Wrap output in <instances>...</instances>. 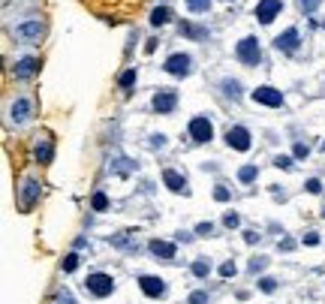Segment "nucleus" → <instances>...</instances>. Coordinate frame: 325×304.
<instances>
[{"label":"nucleus","instance_id":"nucleus-30","mask_svg":"<svg viewBox=\"0 0 325 304\" xmlns=\"http://www.w3.org/2000/svg\"><path fill=\"white\" fill-rule=\"evenodd\" d=\"M265 265H268V259H265V256H256V259H250V271L256 274V271H262V268H265Z\"/></svg>","mask_w":325,"mask_h":304},{"label":"nucleus","instance_id":"nucleus-7","mask_svg":"<svg viewBox=\"0 0 325 304\" xmlns=\"http://www.w3.org/2000/svg\"><path fill=\"white\" fill-rule=\"evenodd\" d=\"M283 9V0H259V6H256V18L262 24H271Z\"/></svg>","mask_w":325,"mask_h":304},{"label":"nucleus","instance_id":"nucleus-29","mask_svg":"<svg viewBox=\"0 0 325 304\" xmlns=\"http://www.w3.org/2000/svg\"><path fill=\"white\" fill-rule=\"evenodd\" d=\"M259 289H262V292H268V295H271V292H274V289H277V280H274V277H262V280H259Z\"/></svg>","mask_w":325,"mask_h":304},{"label":"nucleus","instance_id":"nucleus-24","mask_svg":"<svg viewBox=\"0 0 325 304\" xmlns=\"http://www.w3.org/2000/svg\"><path fill=\"white\" fill-rule=\"evenodd\" d=\"M208 271H211V265H208L205 259H196V262H193V274H196V277H208Z\"/></svg>","mask_w":325,"mask_h":304},{"label":"nucleus","instance_id":"nucleus-16","mask_svg":"<svg viewBox=\"0 0 325 304\" xmlns=\"http://www.w3.org/2000/svg\"><path fill=\"white\" fill-rule=\"evenodd\" d=\"M163 181H166V187L172 190V193H187V178H181L178 172L166 169V172H163Z\"/></svg>","mask_w":325,"mask_h":304},{"label":"nucleus","instance_id":"nucleus-8","mask_svg":"<svg viewBox=\"0 0 325 304\" xmlns=\"http://www.w3.org/2000/svg\"><path fill=\"white\" fill-rule=\"evenodd\" d=\"M139 286H141V292L148 295V298H163V295H166V280H163V277L144 274V277H139Z\"/></svg>","mask_w":325,"mask_h":304},{"label":"nucleus","instance_id":"nucleus-40","mask_svg":"<svg viewBox=\"0 0 325 304\" xmlns=\"http://www.w3.org/2000/svg\"><path fill=\"white\" fill-rule=\"evenodd\" d=\"M244 241H247V244H256L259 235H256V232H244Z\"/></svg>","mask_w":325,"mask_h":304},{"label":"nucleus","instance_id":"nucleus-27","mask_svg":"<svg viewBox=\"0 0 325 304\" xmlns=\"http://www.w3.org/2000/svg\"><path fill=\"white\" fill-rule=\"evenodd\" d=\"M121 88H133L136 85V69H127V72H121Z\"/></svg>","mask_w":325,"mask_h":304},{"label":"nucleus","instance_id":"nucleus-38","mask_svg":"<svg viewBox=\"0 0 325 304\" xmlns=\"http://www.w3.org/2000/svg\"><path fill=\"white\" fill-rule=\"evenodd\" d=\"M319 190H322V184H319L316 178H310V181H307V193H319Z\"/></svg>","mask_w":325,"mask_h":304},{"label":"nucleus","instance_id":"nucleus-37","mask_svg":"<svg viewBox=\"0 0 325 304\" xmlns=\"http://www.w3.org/2000/svg\"><path fill=\"white\" fill-rule=\"evenodd\" d=\"M307 154H310V148H307L304 142H298V145H295V157H298V160H304Z\"/></svg>","mask_w":325,"mask_h":304},{"label":"nucleus","instance_id":"nucleus-41","mask_svg":"<svg viewBox=\"0 0 325 304\" xmlns=\"http://www.w3.org/2000/svg\"><path fill=\"white\" fill-rule=\"evenodd\" d=\"M322 217H325V208H322Z\"/></svg>","mask_w":325,"mask_h":304},{"label":"nucleus","instance_id":"nucleus-23","mask_svg":"<svg viewBox=\"0 0 325 304\" xmlns=\"http://www.w3.org/2000/svg\"><path fill=\"white\" fill-rule=\"evenodd\" d=\"M60 268H63L66 274H69V271H76V268H79V256H76V253H69V256H63V262H60Z\"/></svg>","mask_w":325,"mask_h":304},{"label":"nucleus","instance_id":"nucleus-18","mask_svg":"<svg viewBox=\"0 0 325 304\" xmlns=\"http://www.w3.org/2000/svg\"><path fill=\"white\" fill-rule=\"evenodd\" d=\"M36 69H40V60H36V57H24V60L15 63V75H18V79H30Z\"/></svg>","mask_w":325,"mask_h":304},{"label":"nucleus","instance_id":"nucleus-6","mask_svg":"<svg viewBox=\"0 0 325 304\" xmlns=\"http://www.w3.org/2000/svg\"><path fill=\"white\" fill-rule=\"evenodd\" d=\"M253 100L262 102V105H271V108H280L283 105V94L277 88H268V85H262V88L253 91Z\"/></svg>","mask_w":325,"mask_h":304},{"label":"nucleus","instance_id":"nucleus-26","mask_svg":"<svg viewBox=\"0 0 325 304\" xmlns=\"http://www.w3.org/2000/svg\"><path fill=\"white\" fill-rule=\"evenodd\" d=\"M91 208H93V211H105V208H108V199H105V193H93V199H91Z\"/></svg>","mask_w":325,"mask_h":304},{"label":"nucleus","instance_id":"nucleus-25","mask_svg":"<svg viewBox=\"0 0 325 304\" xmlns=\"http://www.w3.org/2000/svg\"><path fill=\"white\" fill-rule=\"evenodd\" d=\"M223 91H226L232 100H238V97H241V85H238V82H232V79H226V82H223Z\"/></svg>","mask_w":325,"mask_h":304},{"label":"nucleus","instance_id":"nucleus-17","mask_svg":"<svg viewBox=\"0 0 325 304\" xmlns=\"http://www.w3.org/2000/svg\"><path fill=\"white\" fill-rule=\"evenodd\" d=\"M148 247H151V253H154L157 259H175V244H172V241H160V238H154Z\"/></svg>","mask_w":325,"mask_h":304},{"label":"nucleus","instance_id":"nucleus-32","mask_svg":"<svg viewBox=\"0 0 325 304\" xmlns=\"http://www.w3.org/2000/svg\"><path fill=\"white\" fill-rule=\"evenodd\" d=\"M235 271H238L235 262H223V265H220V274H223V277H235Z\"/></svg>","mask_w":325,"mask_h":304},{"label":"nucleus","instance_id":"nucleus-21","mask_svg":"<svg viewBox=\"0 0 325 304\" xmlns=\"http://www.w3.org/2000/svg\"><path fill=\"white\" fill-rule=\"evenodd\" d=\"M238 181H241V184H253V181H256V166H244V169L238 172Z\"/></svg>","mask_w":325,"mask_h":304},{"label":"nucleus","instance_id":"nucleus-20","mask_svg":"<svg viewBox=\"0 0 325 304\" xmlns=\"http://www.w3.org/2000/svg\"><path fill=\"white\" fill-rule=\"evenodd\" d=\"M181 33H184V36H193V40H205V36H208V30L205 27H196V24H181Z\"/></svg>","mask_w":325,"mask_h":304},{"label":"nucleus","instance_id":"nucleus-34","mask_svg":"<svg viewBox=\"0 0 325 304\" xmlns=\"http://www.w3.org/2000/svg\"><path fill=\"white\" fill-rule=\"evenodd\" d=\"M274 166L277 169H292V157H274Z\"/></svg>","mask_w":325,"mask_h":304},{"label":"nucleus","instance_id":"nucleus-13","mask_svg":"<svg viewBox=\"0 0 325 304\" xmlns=\"http://www.w3.org/2000/svg\"><path fill=\"white\" fill-rule=\"evenodd\" d=\"M166 72L169 75H187L190 72V57L187 54H172L166 60Z\"/></svg>","mask_w":325,"mask_h":304},{"label":"nucleus","instance_id":"nucleus-33","mask_svg":"<svg viewBox=\"0 0 325 304\" xmlns=\"http://www.w3.org/2000/svg\"><path fill=\"white\" fill-rule=\"evenodd\" d=\"M214 199H217V202H229V190H226V187H217V190H214Z\"/></svg>","mask_w":325,"mask_h":304},{"label":"nucleus","instance_id":"nucleus-22","mask_svg":"<svg viewBox=\"0 0 325 304\" xmlns=\"http://www.w3.org/2000/svg\"><path fill=\"white\" fill-rule=\"evenodd\" d=\"M187 9L190 12H208L211 9V0H187Z\"/></svg>","mask_w":325,"mask_h":304},{"label":"nucleus","instance_id":"nucleus-1","mask_svg":"<svg viewBox=\"0 0 325 304\" xmlns=\"http://www.w3.org/2000/svg\"><path fill=\"white\" fill-rule=\"evenodd\" d=\"M85 6H91L105 21L118 24V21H124V15H130L141 6V0H85Z\"/></svg>","mask_w":325,"mask_h":304},{"label":"nucleus","instance_id":"nucleus-36","mask_svg":"<svg viewBox=\"0 0 325 304\" xmlns=\"http://www.w3.org/2000/svg\"><path fill=\"white\" fill-rule=\"evenodd\" d=\"M190 304H208V292H193L190 295Z\"/></svg>","mask_w":325,"mask_h":304},{"label":"nucleus","instance_id":"nucleus-4","mask_svg":"<svg viewBox=\"0 0 325 304\" xmlns=\"http://www.w3.org/2000/svg\"><path fill=\"white\" fill-rule=\"evenodd\" d=\"M235 54H238V60H244V63H250V66H256L259 60H262V51H259V43L253 40V36H244V40L238 43V49H235Z\"/></svg>","mask_w":325,"mask_h":304},{"label":"nucleus","instance_id":"nucleus-28","mask_svg":"<svg viewBox=\"0 0 325 304\" xmlns=\"http://www.w3.org/2000/svg\"><path fill=\"white\" fill-rule=\"evenodd\" d=\"M319 3L322 0H298V9L301 12H313V9H319Z\"/></svg>","mask_w":325,"mask_h":304},{"label":"nucleus","instance_id":"nucleus-3","mask_svg":"<svg viewBox=\"0 0 325 304\" xmlns=\"http://www.w3.org/2000/svg\"><path fill=\"white\" fill-rule=\"evenodd\" d=\"M40 193H43V184L36 181V178H27L21 187H18V208L27 214L33 205H36V199H40Z\"/></svg>","mask_w":325,"mask_h":304},{"label":"nucleus","instance_id":"nucleus-2","mask_svg":"<svg viewBox=\"0 0 325 304\" xmlns=\"http://www.w3.org/2000/svg\"><path fill=\"white\" fill-rule=\"evenodd\" d=\"M46 33V21L43 18H30L18 27H12V36L18 43H40V36Z\"/></svg>","mask_w":325,"mask_h":304},{"label":"nucleus","instance_id":"nucleus-35","mask_svg":"<svg viewBox=\"0 0 325 304\" xmlns=\"http://www.w3.org/2000/svg\"><path fill=\"white\" fill-rule=\"evenodd\" d=\"M211 232H214V226H211V223H199V226H196V235H205V238H208Z\"/></svg>","mask_w":325,"mask_h":304},{"label":"nucleus","instance_id":"nucleus-9","mask_svg":"<svg viewBox=\"0 0 325 304\" xmlns=\"http://www.w3.org/2000/svg\"><path fill=\"white\" fill-rule=\"evenodd\" d=\"M151 105L160 111V115H169V111H175V105H178V94L175 91H160V94H154Z\"/></svg>","mask_w":325,"mask_h":304},{"label":"nucleus","instance_id":"nucleus-15","mask_svg":"<svg viewBox=\"0 0 325 304\" xmlns=\"http://www.w3.org/2000/svg\"><path fill=\"white\" fill-rule=\"evenodd\" d=\"M9 111H12V121H15V124H24V121L30 118V100H27V97H18Z\"/></svg>","mask_w":325,"mask_h":304},{"label":"nucleus","instance_id":"nucleus-5","mask_svg":"<svg viewBox=\"0 0 325 304\" xmlns=\"http://www.w3.org/2000/svg\"><path fill=\"white\" fill-rule=\"evenodd\" d=\"M85 289L93 292V295H99V298H105V295H112V292H115V280L108 277V274H88Z\"/></svg>","mask_w":325,"mask_h":304},{"label":"nucleus","instance_id":"nucleus-11","mask_svg":"<svg viewBox=\"0 0 325 304\" xmlns=\"http://www.w3.org/2000/svg\"><path fill=\"white\" fill-rule=\"evenodd\" d=\"M226 142H229V148H235V151H247V148H250V133H247L244 127H229Z\"/></svg>","mask_w":325,"mask_h":304},{"label":"nucleus","instance_id":"nucleus-12","mask_svg":"<svg viewBox=\"0 0 325 304\" xmlns=\"http://www.w3.org/2000/svg\"><path fill=\"white\" fill-rule=\"evenodd\" d=\"M274 49H277V51H295V49H298V30L289 27L286 33H280L277 40H274Z\"/></svg>","mask_w":325,"mask_h":304},{"label":"nucleus","instance_id":"nucleus-14","mask_svg":"<svg viewBox=\"0 0 325 304\" xmlns=\"http://www.w3.org/2000/svg\"><path fill=\"white\" fill-rule=\"evenodd\" d=\"M51 154H54V139L51 136H43L40 142H36V160H40L43 166L51 163Z\"/></svg>","mask_w":325,"mask_h":304},{"label":"nucleus","instance_id":"nucleus-19","mask_svg":"<svg viewBox=\"0 0 325 304\" xmlns=\"http://www.w3.org/2000/svg\"><path fill=\"white\" fill-rule=\"evenodd\" d=\"M169 21H172V9L157 6V9L151 12V24H157V27H160V24H169Z\"/></svg>","mask_w":325,"mask_h":304},{"label":"nucleus","instance_id":"nucleus-31","mask_svg":"<svg viewBox=\"0 0 325 304\" xmlns=\"http://www.w3.org/2000/svg\"><path fill=\"white\" fill-rule=\"evenodd\" d=\"M238 223H241V217H238V214H232V211H229V214H223V226H226V229H235Z\"/></svg>","mask_w":325,"mask_h":304},{"label":"nucleus","instance_id":"nucleus-10","mask_svg":"<svg viewBox=\"0 0 325 304\" xmlns=\"http://www.w3.org/2000/svg\"><path fill=\"white\" fill-rule=\"evenodd\" d=\"M190 136H193V142H211V136H214L211 121L208 118H193L190 121Z\"/></svg>","mask_w":325,"mask_h":304},{"label":"nucleus","instance_id":"nucleus-39","mask_svg":"<svg viewBox=\"0 0 325 304\" xmlns=\"http://www.w3.org/2000/svg\"><path fill=\"white\" fill-rule=\"evenodd\" d=\"M304 244L316 247V244H319V235H316V232H307V235H304Z\"/></svg>","mask_w":325,"mask_h":304}]
</instances>
